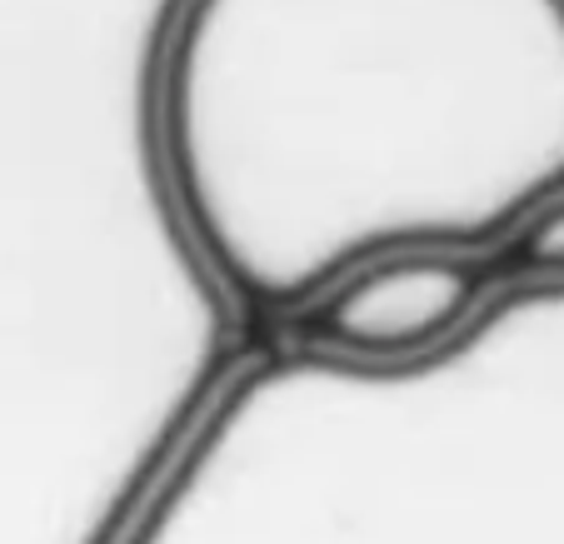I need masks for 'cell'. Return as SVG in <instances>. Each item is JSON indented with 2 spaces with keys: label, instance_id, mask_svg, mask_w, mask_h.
<instances>
[{
  "label": "cell",
  "instance_id": "6da1fadb",
  "mask_svg": "<svg viewBox=\"0 0 564 544\" xmlns=\"http://www.w3.org/2000/svg\"><path fill=\"white\" fill-rule=\"evenodd\" d=\"M479 315L425 360L215 384L120 544H564V350Z\"/></svg>",
  "mask_w": 564,
  "mask_h": 544
},
{
  "label": "cell",
  "instance_id": "7a4b0ae2",
  "mask_svg": "<svg viewBox=\"0 0 564 544\" xmlns=\"http://www.w3.org/2000/svg\"><path fill=\"white\" fill-rule=\"evenodd\" d=\"M505 280H520L510 240L485 250H384L335 290L290 309L285 330L300 350L355 365L425 360L475 325Z\"/></svg>",
  "mask_w": 564,
  "mask_h": 544
},
{
  "label": "cell",
  "instance_id": "3957f363",
  "mask_svg": "<svg viewBox=\"0 0 564 544\" xmlns=\"http://www.w3.org/2000/svg\"><path fill=\"white\" fill-rule=\"evenodd\" d=\"M505 240L520 260V280H564V191L524 215Z\"/></svg>",
  "mask_w": 564,
  "mask_h": 544
}]
</instances>
